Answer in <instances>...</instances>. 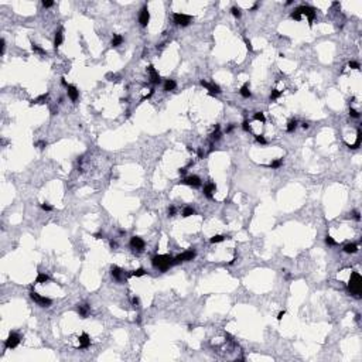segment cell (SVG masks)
Returning <instances> with one entry per match:
<instances>
[{"label":"cell","instance_id":"obj_45","mask_svg":"<svg viewBox=\"0 0 362 362\" xmlns=\"http://www.w3.org/2000/svg\"><path fill=\"white\" fill-rule=\"evenodd\" d=\"M43 6H44V7H52V6H54V1H49V0H43Z\"/></svg>","mask_w":362,"mask_h":362},{"label":"cell","instance_id":"obj_28","mask_svg":"<svg viewBox=\"0 0 362 362\" xmlns=\"http://www.w3.org/2000/svg\"><path fill=\"white\" fill-rule=\"evenodd\" d=\"M211 139L212 140H219L221 139V133H219V125L215 126V130L211 133Z\"/></svg>","mask_w":362,"mask_h":362},{"label":"cell","instance_id":"obj_22","mask_svg":"<svg viewBox=\"0 0 362 362\" xmlns=\"http://www.w3.org/2000/svg\"><path fill=\"white\" fill-rule=\"evenodd\" d=\"M122 43H123V37H122L120 34H115V35H113V38H112V43H110V44H112V47H119Z\"/></svg>","mask_w":362,"mask_h":362},{"label":"cell","instance_id":"obj_54","mask_svg":"<svg viewBox=\"0 0 362 362\" xmlns=\"http://www.w3.org/2000/svg\"><path fill=\"white\" fill-rule=\"evenodd\" d=\"M308 126H310V125H308V123H306V122H304V123H301V127H303V129H308Z\"/></svg>","mask_w":362,"mask_h":362},{"label":"cell","instance_id":"obj_46","mask_svg":"<svg viewBox=\"0 0 362 362\" xmlns=\"http://www.w3.org/2000/svg\"><path fill=\"white\" fill-rule=\"evenodd\" d=\"M245 44H246V48L249 49V51H253V47H252V43L247 40V38H245Z\"/></svg>","mask_w":362,"mask_h":362},{"label":"cell","instance_id":"obj_30","mask_svg":"<svg viewBox=\"0 0 362 362\" xmlns=\"http://www.w3.org/2000/svg\"><path fill=\"white\" fill-rule=\"evenodd\" d=\"M225 238H226V236H224V235H215V236H212V238L209 239V242H211V243H219V242H222Z\"/></svg>","mask_w":362,"mask_h":362},{"label":"cell","instance_id":"obj_16","mask_svg":"<svg viewBox=\"0 0 362 362\" xmlns=\"http://www.w3.org/2000/svg\"><path fill=\"white\" fill-rule=\"evenodd\" d=\"M110 273H112V277L117 281H122L123 279V270L119 267V266H112L110 267Z\"/></svg>","mask_w":362,"mask_h":362},{"label":"cell","instance_id":"obj_55","mask_svg":"<svg viewBox=\"0 0 362 362\" xmlns=\"http://www.w3.org/2000/svg\"><path fill=\"white\" fill-rule=\"evenodd\" d=\"M61 83H62L64 86H68V83H66V81H65V78H61Z\"/></svg>","mask_w":362,"mask_h":362},{"label":"cell","instance_id":"obj_37","mask_svg":"<svg viewBox=\"0 0 362 362\" xmlns=\"http://www.w3.org/2000/svg\"><path fill=\"white\" fill-rule=\"evenodd\" d=\"M255 139H256V142H258V143H260V144H267V140H266V137H264V136L258 134V136H255Z\"/></svg>","mask_w":362,"mask_h":362},{"label":"cell","instance_id":"obj_47","mask_svg":"<svg viewBox=\"0 0 362 362\" xmlns=\"http://www.w3.org/2000/svg\"><path fill=\"white\" fill-rule=\"evenodd\" d=\"M284 314H286V311H284V310H283V311H280V313H279V315H277V320H279V321H281V318L284 317Z\"/></svg>","mask_w":362,"mask_h":362},{"label":"cell","instance_id":"obj_15","mask_svg":"<svg viewBox=\"0 0 362 362\" xmlns=\"http://www.w3.org/2000/svg\"><path fill=\"white\" fill-rule=\"evenodd\" d=\"M89 346H91V338H89V335H88L86 332H82L81 337H79V348L86 349V348H89Z\"/></svg>","mask_w":362,"mask_h":362},{"label":"cell","instance_id":"obj_44","mask_svg":"<svg viewBox=\"0 0 362 362\" xmlns=\"http://www.w3.org/2000/svg\"><path fill=\"white\" fill-rule=\"evenodd\" d=\"M35 146H37V147H40V148H44L45 146H47V142H44V140H40V142H37V143H35Z\"/></svg>","mask_w":362,"mask_h":362},{"label":"cell","instance_id":"obj_35","mask_svg":"<svg viewBox=\"0 0 362 362\" xmlns=\"http://www.w3.org/2000/svg\"><path fill=\"white\" fill-rule=\"evenodd\" d=\"M47 98H48V94H43V95H40L37 99H34L33 103H43V100H45Z\"/></svg>","mask_w":362,"mask_h":362},{"label":"cell","instance_id":"obj_34","mask_svg":"<svg viewBox=\"0 0 362 362\" xmlns=\"http://www.w3.org/2000/svg\"><path fill=\"white\" fill-rule=\"evenodd\" d=\"M31 48H33L34 52H38V54H41V55H45V51L41 48L40 45H37V44H31Z\"/></svg>","mask_w":362,"mask_h":362},{"label":"cell","instance_id":"obj_7","mask_svg":"<svg viewBox=\"0 0 362 362\" xmlns=\"http://www.w3.org/2000/svg\"><path fill=\"white\" fill-rule=\"evenodd\" d=\"M174 23L177 24V26H181V27H187L190 23H191V20H193V17L188 16V14H182V13H174Z\"/></svg>","mask_w":362,"mask_h":362},{"label":"cell","instance_id":"obj_19","mask_svg":"<svg viewBox=\"0 0 362 362\" xmlns=\"http://www.w3.org/2000/svg\"><path fill=\"white\" fill-rule=\"evenodd\" d=\"M345 253L348 255H354V253H357L358 252V245L357 243H346L344 245V249H342Z\"/></svg>","mask_w":362,"mask_h":362},{"label":"cell","instance_id":"obj_23","mask_svg":"<svg viewBox=\"0 0 362 362\" xmlns=\"http://www.w3.org/2000/svg\"><path fill=\"white\" fill-rule=\"evenodd\" d=\"M296 127H297V120L296 119H291V120H289L286 130H287V133H293L296 130Z\"/></svg>","mask_w":362,"mask_h":362},{"label":"cell","instance_id":"obj_51","mask_svg":"<svg viewBox=\"0 0 362 362\" xmlns=\"http://www.w3.org/2000/svg\"><path fill=\"white\" fill-rule=\"evenodd\" d=\"M4 48H6V41L4 38H1V52H4Z\"/></svg>","mask_w":362,"mask_h":362},{"label":"cell","instance_id":"obj_11","mask_svg":"<svg viewBox=\"0 0 362 362\" xmlns=\"http://www.w3.org/2000/svg\"><path fill=\"white\" fill-rule=\"evenodd\" d=\"M215 190H216V185H215V182L212 180H209L208 182H207V185H204V195L208 198V199H212L214 198V194L212 193H215Z\"/></svg>","mask_w":362,"mask_h":362},{"label":"cell","instance_id":"obj_48","mask_svg":"<svg viewBox=\"0 0 362 362\" xmlns=\"http://www.w3.org/2000/svg\"><path fill=\"white\" fill-rule=\"evenodd\" d=\"M197 153H198V157H199V159H202V157H204V150H202V148H198Z\"/></svg>","mask_w":362,"mask_h":362},{"label":"cell","instance_id":"obj_6","mask_svg":"<svg viewBox=\"0 0 362 362\" xmlns=\"http://www.w3.org/2000/svg\"><path fill=\"white\" fill-rule=\"evenodd\" d=\"M20 341H21V337L17 332H10L9 337H7V340L4 341V346L9 348V349H13V348H16L20 344Z\"/></svg>","mask_w":362,"mask_h":362},{"label":"cell","instance_id":"obj_8","mask_svg":"<svg viewBox=\"0 0 362 362\" xmlns=\"http://www.w3.org/2000/svg\"><path fill=\"white\" fill-rule=\"evenodd\" d=\"M130 246H132L134 250H137V252H143L144 247H146V243H144V241H143L140 236H132V239H130Z\"/></svg>","mask_w":362,"mask_h":362},{"label":"cell","instance_id":"obj_1","mask_svg":"<svg viewBox=\"0 0 362 362\" xmlns=\"http://www.w3.org/2000/svg\"><path fill=\"white\" fill-rule=\"evenodd\" d=\"M151 264L154 269L160 272H165L170 266H173V258L170 255H156L151 258Z\"/></svg>","mask_w":362,"mask_h":362},{"label":"cell","instance_id":"obj_9","mask_svg":"<svg viewBox=\"0 0 362 362\" xmlns=\"http://www.w3.org/2000/svg\"><path fill=\"white\" fill-rule=\"evenodd\" d=\"M182 184L190 185V187H193V188H198V187H201L202 181H201V178H199L198 176H188V177H185V178L182 180Z\"/></svg>","mask_w":362,"mask_h":362},{"label":"cell","instance_id":"obj_43","mask_svg":"<svg viewBox=\"0 0 362 362\" xmlns=\"http://www.w3.org/2000/svg\"><path fill=\"white\" fill-rule=\"evenodd\" d=\"M174 215H176V207L171 205V207H168V216H174Z\"/></svg>","mask_w":362,"mask_h":362},{"label":"cell","instance_id":"obj_10","mask_svg":"<svg viewBox=\"0 0 362 362\" xmlns=\"http://www.w3.org/2000/svg\"><path fill=\"white\" fill-rule=\"evenodd\" d=\"M139 21H140V26H142V27H147L148 21H150V13H148L147 6H143V9L140 10Z\"/></svg>","mask_w":362,"mask_h":362},{"label":"cell","instance_id":"obj_57","mask_svg":"<svg viewBox=\"0 0 362 362\" xmlns=\"http://www.w3.org/2000/svg\"><path fill=\"white\" fill-rule=\"evenodd\" d=\"M94 236H95L96 239H100V238H103V235H100V233H95Z\"/></svg>","mask_w":362,"mask_h":362},{"label":"cell","instance_id":"obj_52","mask_svg":"<svg viewBox=\"0 0 362 362\" xmlns=\"http://www.w3.org/2000/svg\"><path fill=\"white\" fill-rule=\"evenodd\" d=\"M110 247H112V249H116V247H117V243H116L115 241H110Z\"/></svg>","mask_w":362,"mask_h":362},{"label":"cell","instance_id":"obj_12","mask_svg":"<svg viewBox=\"0 0 362 362\" xmlns=\"http://www.w3.org/2000/svg\"><path fill=\"white\" fill-rule=\"evenodd\" d=\"M201 85L204 86V88H207L208 91H209V94L211 95H218V94H221V88L216 85V83H208L207 81H201Z\"/></svg>","mask_w":362,"mask_h":362},{"label":"cell","instance_id":"obj_41","mask_svg":"<svg viewBox=\"0 0 362 362\" xmlns=\"http://www.w3.org/2000/svg\"><path fill=\"white\" fill-rule=\"evenodd\" d=\"M349 68H352V69H359V64L358 62H355V61H351L349 64H348Z\"/></svg>","mask_w":362,"mask_h":362},{"label":"cell","instance_id":"obj_39","mask_svg":"<svg viewBox=\"0 0 362 362\" xmlns=\"http://www.w3.org/2000/svg\"><path fill=\"white\" fill-rule=\"evenodd\" d=\"M349 116H351V117H355V119H358V117H359V112L351 108V109H349Z\"/></svg>","mask_w":362,"mask_h":362},{"label":"cell","instance_id":"obj_58","mask_svg":"<svg viewBox=\"0 0 362 362\" xmlns=\"http://www.w3.org/2000/svg\"><path fill=\"white\" fill-rule=\"evenodd\" d=\"M359 318H361V315H359V314H357V315H355V320H357V321H359Z\"/></svg>","mask_w":362,"mask_h":362},{"label":"cell","instance_id":"obj_3","mask_svg":"<svg viewBox=\"0 0 362 362\" xmlns=\"http://www.w3.org/2000/svg\"><path fill=\"white\" fill-rule=\"evenodd\" d=\"M298 9V12L301 13V16L304 14V16L308 18V26L311 27L313 26V21H314V18H315V9L314 7H311V6H307V4H303V6H300V7H297Z\"/></svg>","mask_w":362,"mask_h":362},{"label":"cell","instance_id":"obj_4","mask_svg":"<svg viewBox=\"0 0 362 362\" xmlns=\"http://www.w3.org/2000/svg\"><path fill=\"white\" fill-rule=\"evenodd\" d=\"M195 256H197L195 250H187V252L181 253L178 256H176L173 259V264H178V263H182V262H190V260L195 259Z\"/></svg>","mask_w":362,"mask_h":362},{"label":"cell","instance_id":"obj_5","mask_svg":"<svg viewBox=\"0 0 362 362\" xmlns=\"http://www.w3.org/2000/svg\"><path fill=\"white\" fill-rule=\"evenodd\" d=\"M30 297L33 298L34 301L40 306V307H49L51 304H52V300L48 298V297H44V296H40L38 293H35V291H30Z\"/></svg>","mask_w":362,"mask_h":362},{"label":"cell","instance_id":"obj_33","mask_svg":"<svg viewBox=\"0 0 362 362\" xmlns=\"http://www.w3.org/2000/svg\"><path fill=\"white\" fill-rule=\"evenodd\" d=\"M230 13H232V16L236 17V18H239V17L242 16V13H241V9H239V7H232V9H230Z\"/></svg>","mask_w":362,"mask_h":362},{"label":"cell","instance_id":"obj_42","mask_svg":"<svg viewBox=\"0 0 362 362\" xmlns=\"http://www.w3.org/2000/svg\"><path fill=\"white\" fill-rule=\"evenodd\" d=\"M41 208L44 209V211H52V207L47 204V202H44V204H41Z\"/></svg>","mask_w":362,"mask_h":362},{"label":"cell","instance_id":"obj_29","mask_svg":"<svg viewBox=\"0 0 362 362\" xmlns=\"http://www.w3.org/2000/svg\"><path fill=\"white\" fill-rule=\"evenodd\" d=\"M49 277L47 275H44V273H38V276H37V279H35V283H45V281H48Z\"/></svg>","mask_w":362,"mask_h":362},{"label":"cell","instance_id":"obj_24","mask_svg":"<svg viewBox=\"0 0 362 362\" xmlns=\"http://www.w3.org/2000/svg\"><path fill=\"white\" fill-rule=\"evenodd\" d=\"M361 136H362V133H361V129H358V133H357V142L354 143V144H348V147L349 148H358L359 146H361Z\"/></svg>","mask_w":362,"mask_h":362},{"label":"cell","instance_id":"obj_53","mask_svg":"<svg viewBox=\"0 0 362 362\" xmlns=\"http://www.w3.org/2000/svg\"><path fill=\"white\" fill-rule=\"evenodd\" d=\"M232 130H233V125H229V126H228V129H226V133H230Z\"/></svg>","mask_w":362,"mask_h":362},{"label":"cell","instance_id":"obj_40","mask_svg":"<svg viewBox=\"0 0 362 362\" xmlns=\"http://www.w3.org/2000/svg\"><path fill=\"white\" fill-rule=\"evenodd\" d=\"M242 129H243V132H250V126H249V122H247V120H243Z\"/></svg>","mask_w":362,"mask_h":362},{"label":"cell","instance_id":"obj_36","mask_svg":"<svg viewBox=\"0 0 362 362\" xmlns=\"http://www.w3.org/2000/svg\"><path fill=\"white\" fill-rule=\"evenodd\" d=\"M291 18H294V20H297V21H300V20H301V13L298 12V9L293 10V13H291Z\"/></svg>","mask_w":362,"mask_h":362},{"label":"cell","instance_id":"obj_32","mask_svg":"<svg viewBox=\"0 0 362 362\" xmlns=\"http://www.w3.org/2000/svg\"><path fill=\"white\" fill-rule=\"evenodd\" d=\"M280 95H281V92L280 91H277V89H272V92H270V100H276V99L279 98Z\"/></svg>","mask_w":362,"mask_h":362},{"label":"cell","instance_id":"obj_26","mask_svg":"<svg viewBox=\"0 0 362 362\" xmlns=\"http://www.w3.org/2000/svg\"><path fill=\"white\" fill-rule=\"evenodd\" d=\"M281 165H283V159H277V160L272 161V163L267 165V167H269V168H280Z\"/></svg>","mask_w":362,"mask_h":362},{"label":"cell","instance_id":"obj_49","mask_svg":"<svg viewBox=\"0 0 362 362\" xmlns=\"http://www.w3.org/2000/svg\"><path fill=\"white\" fill-rule=\"evenodd\" d=\"M132 303H133V306H139V298H137V297H133Z\"/></svg>","mask_w":362,"mask_h":362},{"label":"cell","instance_id":"obj_18","mask_svg":"<svg viewBox=\"0 0 362 362\" xmlns=\"http://www.w3.org/2000/svg\"><path fill=\"white\" fill-rule=\"evenodd\" d=\"M62 41H64V34H62V30L55 31V37H54V47H55V48H58V47L62 44Z\"/></svg>","mask_w":362,"mask_h":362},{"label":"cell","instance_id":"obj_38","mask_svg":"<svg viewBox=\"0 0 362 362\" xmlns=\"http://www.w3.org/2000/svg\"><path fill=\"white\" fill-rule=\"evenodd\" d=\"M325 243H327L328 246H335V245H337V242H335V241H334V239H332V238H331L329 235H327V236H325Z\"/></svg>","mask_w":362,"mask_h":362},{"label":"cell","instance_id":"obj_20","mask_svg":"<svg viewBox=\"0 0 362 362\" xmlns=\"http://www.w3.org/2000/svg\"><path fill=\"white\" fill-rule=\"evenodd\" d=\"M176 86H177V83L174 79H167L164 83V91L165 92H170V91H174L176 89Z\"/></svg>","mask_w":362,"mask_h":362},{"label":"cell","instance_id":"obj_27","mask_svg":"<svg viewBox=\"0 0 362 362\" xmlns=\"http://www.w3.org/2000/svg\"><path fill=\"white\" fill-rule=\"evenodd\" d=\"M147 272L143 269V267H140V269H136V270H133L132 273H130V276H136V277H140V276H144Z\"/></svg>","mask_w":362,"mask_h":362},{"label":"cell","instance_id":"obj_50","mask_svg":"<svg viewBox=\"0 0 362 362\" xmlns=\"http://www.w3.org/2000/svg\"><path fill=\"white\" fill-rule=\"evenodd\" d=\"M354 218L357 219V221H359L361 219V216H359V212L358 211H354Z\"/></svg>","mask_w":362,"mask_h":362},{"label":"cell","instance_id":"obj_13","mask_svg":"<svg viewBox=\"0 0 362 362\" xmlns=\"http://www.w3.org/2000/svg\"><path fill=\"white\" fill-rule=\"evenodd\" d=\"M66 94H68V96H69V99H71L72 102H77V100H78L79 91L77 89V86H74V85H68V86H66Z\"/></svg>","mask_w":362,"mask_h":362},{"label":"cell","instance_id":"obj_25","mask_svg":"<svg viewBox=\"0 0 362 362\" xmlns=\"http://www.w3.org/2000/svg\"><path fill=\"white\" fill-rule=\"evenodd\" d=\"M194 214H195V209L193 207H185L182 209V216L184 218H188V216H191V215H194Z\"/></svg>","mask_w":362,"mask_h":362},{"label":"cell","instance_id":"obj_21","mask_svg":"<svg viewBox=\"0 0 362 362\" xmlns=\"http://www.w3.org/2000/svg\"><path fill=\"white\" fill-rule=\"evenodd\" d=\"M239 92H241V95H242L243 98H250V96H252V94H250V91H249V82L243 83Z\"/></svg>","mask_w":362,"mask_h":362},{"label":"cell","instance_id":"obj_17","mask_svg":"<svg viewBox=\"0 0 362 362\" xmlns=\"http://www.w3.org/2000/svg\"><path fill=\"white\" fill-rule=\"evenodd\" d=\"M77 310H78V314L81 315V318H86L88 314H89V311H91V308H89L88 304H78Z\"/></svg>","mask_w":362,"mask_h":362},{"label":"cell","instance_id":"obj_56","mask_svg":"<svg viewBox=\"0 0 362 362\" xmlns=\"http://www.w3.org/2000/svg\"><path fill=\"white\" fill-rule=\"evenodd\" d=\"M185 171H187V167H184V168H180V174H185Z\"/></svg>","mask_w":362,"mask_h":362},{"label":"cell","instance_id":"obj_2","mask_svg":"<svg viewBox=\"0 0 362 362\" xmlns=\"http://www.w3.org/2000/svg\"><path fill=\"white\" fill-rule=\"evenodd\" d=\"M348 290L351 294L357 297H361V291H362V277L358 272H352L351 273V279H349V283H348Z\"/></svg>","mask_w":362,"mask_h":362},{"label":"cell","instance_id":"obj_14","mask_svg":"<svg viewBox=\"0 0 362 362\" xmlns=\"http://www.w3.org/2000/svg\"><path fill=\"white\" fill-rule=\"evenodd\" d=\"M147 71H148V74H150V82L154 83V85L160 83V75H159V72L154 69V66L148 65L147 66Z\"/></svg>","mask_w":362,"mask_h":362},{"label":"cell","instance_id":"obj_31","mask_svg":"<svg viewBox=\"0 0 362 362\" xmlns=\"http://www.w3.org/2000/svg\"><path fill=\"white\" fill-rule=\"evenodd\" d=\"M253 119H255V120H258V122H262V123L266 122V117H264L263 112H256V113L253 115Z\"/></svg>","mask_w":362,"mask_h":362}]
</instances>
